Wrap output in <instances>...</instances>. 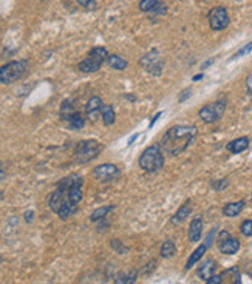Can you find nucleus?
I'll return each mask as SVG.
<instances>
[{"label": "nucleus", "mask_w": 252, "mask_h": 284, "mask_svg": "<svg viewBox=\"0 0 252 284\" xmlns=\"http://www.w3.org/2000/svg\"><path fill=\"white\" fill-rule=\"evenodd\" d=\"M28 70L27 60H11L0 67V82L5 85H11L22 79L23 74Z\"/></svg>", "instance_id": "3"}, {"label": "nucleus", "mask_w": 252, "mask_h": 284, "mask_svg": "<svg viewBox=\"0 0 252 284\" xmlns=\"http://www.w3.org/2000/svg\"><path fill=\"white\" fill-rule=\"evenodd\" d=\"M5 176H6V170H5V165L0 162V183L5 179Z\"/></svg>", "instance_id": "36"}, {"label": "nucleus", "mask_w": 252, "mask_h": 284, "mask_svg": "<svg viewBox=\"0 0 252 284\" xmlns=\"http://www.w3.org/2000/svg\"><path fill=\"white\" fill-rule=\"evenodd\" d=\"M217 246L218 250L224 255H235L240 250V241L234 238L228 230H220L217 238Z\"/></svg>", "instance_id": "9"}, {"label": "nucleus", "mask_w": 252, "mask_h": 284, "mask_svg": "<svg viewBox=\"0 0 252 284\" xmlns=\"http://www.w3.org/2000/svg\"><path fill=\"white\" fill-rule=\"evenodd\" d=\"M138 164H140L141 170H144L146 173H158L164 167V153H162L161 147L156 144L149 145L141 153Z\"/></svg>", "instance_id": "2"}, {"label": "nucleus", "mask_w": 252, "mask_h": 284, "mask_svg": "<svg viewBox=\"0 0 252 284\" xmlns=\"http://www.w3.org/2000/svg\"><path fill=\"white\" fill-rule=\"evenodd\" d=\"M249 144H251V139L248 136H242V138L231 141L229 144L226 145V148H228V151L231 154H238V153H243L245 150H248Z\"/></svg>", "instance_id": "15"}, {"label": "nucleus", "mask_w": 252, "mask_h": 284, "mask_svg": "<svg viewBox=\"0 0 252 284\" xmlns=\"http://www.w3.org/2000/svg\"><path fill=\"white\" fill-rule=\"evenodd\" d=\"M209 249V246H207V244L206 242H203V244H200V246L194 250V253L191 255V256H189V260H187V263H186V270H191L200 260H201V258H203V255L206 253V250Z\"/></svg>", "instance_id": "19"}, {"label": "nucleus", "mask_w": 252, "mask_h": 284, "mask_svg": "<svg viewBox=\"0 0 252 284\" xmlns=\"http://www.w3.org/2000/svg\"><path fill=\"white\" fill-rule=\"evenodd\" d=\"M136 280H138V272L133 269V270H129V272H125V274H119L115 278V283L113 284H135Z\"/></svg>", "instance_id": "23"}, {"label": "nucleus", "mask_w": 252, "mask_h": 284, "mask_svg": "<svg viewBox=\"0 0 252 284\" xmlns=\"http://www.w3.org/2000/svg\"><path fill=\"white\" fill-rule=\"evenodd\" d=\"M102 99H101L99 96H93L88 99L87 102V105H85V114H87V118L88 121H92V122H96L98 118L101 116V111H102Z\"/></svg>", "instance_id": "13"}, {"label": "nucleus", "mask_w": 252, "mask_h": 284, "mask_svg": "<svg viewBox=\"0 0 252 284\" xmlns=\"http://www.w3.org/2000/svg\"><path fill=\"white\" fill-rule=\"evenodd\" d=\"M101 118H102V122L105 127H110L116 122V113H115V108L113 105H104L102 107V111H101Z\"/></svg>", "instance_id": "22"}, {"label": "nucleus", "mask_w": 252, "mask_h": 284, "mask_svg": "<svg viewBox=\"0 0 252 284\" xmlns=\"http://www.w3.org/2000/svg\"><path fill=\"white\" fill-rule=\"evenodd\" d=\"M111 210H115V205H113V204H110V205H102V207L96 209V210L90 215V221H93V223L101 221V219H104Z\"/></svg>", "instance_id": "24"}, {"label": "nucleus", "mask_w": 252, "mask_h": 284, "mask_svg": "<svg viewBox=\"0 0 252 284\" xmlns=\"http://www.w3.org/2000/svg\"><path fill=\"white\" fill-rule=\"evenodd\" d=\"M107 63H108V67L111 70H116V71H124L129 65L127 60H125L124 57H121V56H118V54H108Z\"/></svg>", "instance_id": "20"}, {"label": "nucleus", "mask_w": 252, "mask_h": 284, "mask_svg": "<svg viewBox=\"0 0 252 284\" xmlns=\"http://www.w3.org/2000/svg\"><path fill=\"white\" fill-rule=\"evenodd\" d=\"M213 62H215V59H209V60H206V62L203 63V65H201V70H206L207 67H210V65H212Z\"/></svg>", "instance_id": "38"}, {"label": "nucleus", "mask_w": 252, "mask_h": 284, "mask_svg": "<svg viewBox=\"0 0 252 284\" xmlns=\"http://www.w3.org/2000/svg\"><path fill=\"white\" fill-rule=\"evenodd\" d=\"M203 235V219L200 216L194 218L191 226H189V241L191 242H198Z\"/></svg>", "instance_id": "16"}, {"label": "nucleus", "mask_w": 252, "mask_h": 284, "mask_svg": "<svg viewBox=\"0 0 252 284\" xmlns=\"http://www.w3.org/2000/svg\"><path fill=\"white\" fill-rule=\"evenodd\" d=\"M93 176L99 183H111V181H115L121 176V170L115 164H101L95 167Z\"/></svg>", "instance_id": "11"}, {"label": "nucleus", "mask_w": 252, "mask_h": 284, "mask_svg": "<svg viewBox=\"0 0 252 284\" xmlns=\"http://www.w3.org/2000/svg\"><path fill=\"white\" fill-rule=\"evenodd\" d=\"M252 51V42L251 44H248V45H245L242 49H238L237 53L231 57V60H234V59H238V57H242V56H246V54H249Z\"/></svg>", "instance_id": "30"}, {"label": "nucleus", "mask_w": 252, "mask_h": 284, "mask_svg": "<svg viewBox=\"0 0 252 284\" xmlns=\"http://www.w3.org/2000/svg\"><path fill=\"white\" fill-rule=\"evenodd\" d=\"M140 65L152 76H159L162 73V67H164V62H162L159 51L158 49H150L149 53H146L140 59Z\"/></svg>", "instance_id": "7"}, {"label": "nucleus", "mask_w": 252, "mask_h": 284, "mask_svg": "<svg viewBox=\"0 0 252 284\" xmlns=\"http://www.w3.org/2000/svg\"><path fill=\"white\" fill-rule=\"evenodd\" d=\"M101 150H102V147H101V144L96 139L81 141L76 145V150H74V159L79 164H87L96 159L99 156Z\"/></svg>", "instance_id": "5"}, {"label": "nucleus", "mask_w": 252, "mask_h": 284, "mask_svg": "<svg viewBox=\"0 0 252 284\" xmlns=\"http://www.w3.org/2000/svg\"><path fill=\"white\" fill-rule=\"evenodd\" d=\"M82 186H84V179L79 175H73V179L67 189V196H68V201L73 202L74 205H79V202L82 201Z\"/></svg>", "instance_id": "12"}, {"label": "nucleus", "mask_w": 252, "mask_h": 284, "mask_svg": "<svg viewBox=\"0 0 252 284\" xmlns=\"http://www.w3.org/2000/svg\"><path fill=\"white\" fill-rule=\"evenodd\" d=\"M191 96H192V88H186L184 92L181 93V96L178 97V102H180V104H183V102L187 100Z\"/></svg>", "instance_id": "32"}, {"label": "nucleus", "mask_w": 252, "mask_h": 284, "mask_svg": "<svg viewBox=\"0 0 252 284\" xmlns=\"http://www.w3.org/2000/svg\"><path fill=\"white\" fill-rule=\"evenodd\" d=\"M240 232L245 235V237H252V219H246V221L242 223L240 226Z\"/></svg>", "instance_id": "28"}, {"label": "nucleus", "mask_w": 252, "mask_h": 284, "mask_svg": "<svg viewBox=\"0 0 252 284\" xmlns=\"http://www.w3.org/2000/svg\"><path fill=\"white\" fill-rule=\"evenodd\" d=\"M191 213H192V202L186 201L184 204H181V207L175 212V215L170 219V223L172 224H181L183 221H186L187 216H191Z\"/></svg>", "instance_id": "17"}, {"label": "nucleus", "mask_w": 252, "mask_h": 284, "mask_svg": "<svg viewBox=\"0 0 252 284\" xmlns=\"http://www.w3.org/2000/svg\"><path fill=\"white\" fill-rule=\"evenodd\" d=\"M138 138H140V135H138V133H136V135H133V136H132V138H130V139H129V142H127V145H129V147H130V145H132V144H133V142H135V141H136V139H138Z\"/></svg>", "instance_id": "39"}, {"label": "nucleus", "mask_w": 252, "mask_h": 284, "mask_svg": "<svg viewBox=\"0 0 252 284\" xmlns=\"http://www.w3.org/2000/svg\"><path fill=\"white\" fill-rule=\"evenodd\" d=\"M155 264H156V260H152V261H149V263L146 264V267L143 269V274H144V275H149V274H150V272H152V270H153V269L156 267Z\"/></svg>", "instance_id": "33"}, {"label": "nucleus", "mask_w": 252, "mask_h": 284, "mask_svg": "<svg viewBox=\"0 0 252 284\" xmlns=\"http://www.w3.org/2000/svg\"><path fill=\"white\" fill-rule=\"evenodd\" d=\"M207 19H209V27L210 30L213 31H223L229 27V14H228V9L224 6H215L209 11L207 14Z\"/></svg>", "instance_id": "8"}, {"label": "nucleus", "mask_w": 252, "mask_h": 284, "mask_svg": "<svg viewBox=\"0 0 252 284\" xmlns=\"http://www.w3.org/2000/svg\"><path fill=\"white\" fill-rule=\"evenodd\" d=\"M210 186H212V189H213V190L221 191V190H224L226 187L229 186V181L226 179V178H223V179H218V181H213V183H212Z\"/></svg>", "instance_id": "29"}, {"label": "nucleus", "mask_w": 252, "mask_h": 284, "mask_svg": "<svg viewBox=\"0 0 252 284\" xmlns=\"http://www.w3.org/2000/svg\"><path fill=\"white\" fill-rule=\"evenodd\" d=\"M224 111H226V100L210 102V104L204 105L203 108H200L198 118L204 124H213L223 118Z\"/></svg>", "instance_id": "6"}, {"label": "nucleus", "mask_w": 252, "mask_h": 284, "mask_svg": "<svg viewBox=\"0 0 252 284\" xmlns=\"http://www.w3.org/2000/svg\"><path fill=\"white\" fill-rule=\"evenodd\" d=\"M245 201L242 199V201H235V202H228L223 207V215L226 216V218H235V216H238L242 213V210L245 209Z\"/></svg>", "instance_id": "18"}, {"label": "nucleus", "mask_w": 252, "mask_h": 284, "mask_svg": "<svg viewBox=\"0 0 252 284\" xmlns=\"http://www.w3.org/2000/svg\"><path fill=\"white\" fill-rule=\"evenodd\" d=\"M111 247L115 249L116 252H119V253H125V252H127V247H124L122 242L118 241V239H113V241H111Z\"/></svg>", "instance_id": "31"}, {"label": "nucleus", "mask_w": 252, "mask_h": 284, "mask_svg": "<svg viewBox=\"0 0 252 284\" xmlns=\"http://www.w3.org/2000/svg\"><path fill=\"white\" fill-rule=\"evenodd\" d=\"M203 79V74H195L194 77H192V81H195V82H198V81H201Z\"/></svg>", "instance_id": "41"}, {"label": "nucleus", "mask_w": 252, "mask_h": 284, "mask_svg": "<svg viewBox=\"0 0 252 284\" xmlns=\"http://www.w3.org/2000/svg\"><path fill=\"white\" fill-rule=\"evenodd\" d=\"M68 125H70L71 130H81V128L85 125L84 116H82L79 111H76V113H74V114L71 116V119L68 121Z\"/></svg>", "instance_id": "26"}, {"label": "nucleus", "mask_w": 252, "mask_h": 284, "mask_svg": "<svg viewBox=\"0 0 252 284\" xmlns=\"http://www.w3.org/2000/svg\"><path fill=\"white\" fill-rule=\"evenodd\" d=\"M108 53L104 47H95L90 53L87 54V57L79 62L78 70L82 73H96L98 70H101V67L104 65V62H107Z\"/></svg>", "instance_id": "4"}, {"label": "nucleus", "mask_w": 252, "mask_h": 284, "mask_svg": "<svg viewBox=\"0 0 252 284\" xmlns=\"http://www.w3.org/2000/svg\"><path fill=\"white\" fill-rule=\"evenodd\" d=\"M215 269H217V263L212 260V258H207L206 261L201 263V266L197 270V277L203 281H207L209 278H212L215 275Z\"/></svg>", "instance_id": "14"}, {"label": "nucleus", "mask_w": 252, "mask_h": 284, "mask_svg": "<svg viewBox=\"0 0 252 284\" xmlns=\"http://www.w3.org/2000/svg\"><path fill=\"white\" fill-rule=\"evenodd\" d=\"M158 3H159V0H140V9L144 12L153 11Z\"/></svg>", "instance_id": "27"}, {"label": "nucleus", "mask_w": 252, "mask_h": 284, "mask_svg": "<svg viewBox=\"0 0 252 284\" xmlns=\"http://www.w3.org/2000/svg\"><path fill=\"white\" fill-rule=\"evenodd\" d=\"M161 258H173L176 255V246L175 242L170 241V239H166L164 242L161 244Z\"/></svg>", "instance_id": "25"}, {"label": "nucleus", "mask_w": 252, "mask_h": 284, "mask_svg": "<svg viewBox=\"0 0 252 284\" xmlns=\"http://www.w3.org/2000/svg\"><path fill=\"white\" fill-rule=\"evenodd\" d=\"M76 113V108H74L73 102L70 99H65L64 102L60 104V110H59V114H60V119L68 122L71 119V116Z\"/></svg>", "instance_id": "21"}, {"label": "nucleus", "mask_w": 252, "mask_h": 284, "mask_svg": "<svg viewBox=\"0 0 252 284\" xmlns=\"http://www.w3.org/2000/svg\"><path fill=\"white\" fill-rule=\"evenodd\" d=\"M161 114H162V111H158V113H156V114L153 116V119H152V121H150V125H149V128H152V127L155 125V122H156V121H158V119L161 118Z\"/></svg>", "instance_id": "37"}, {"label": "nucleus", "mask_w": 252, "mask_h": 284, "mask_svg": "<svg viewBox=\"0 0 252 284\" xmlns=\"http://www.w3.org/2000/svg\"><path fill=\"white\" fill-rule=\"evenodd\" d=\"M246 90H248L249 95H252V73L248 76V79H246Z\"/></svg>", "instance_id": "35"}, {"label": "nucleus", "mask_w": 252, "mask_h": 284, "mask_svg": "<svg viewBox=\"0 0 252 284\" xmlns=\"http://www.w3.org/2000/svg\"><path fill=\"white\" fill-rule=\"evenodd\" d=\"M33 216H34V213H33V212H27V213H25V219H27L28 223H30L31 219H33Z\"/></svg>", "instance_id": "40"}, {"label": "nucleus", "mask_w": 252, "mask_h": 284, "mask_svg": "<svg viewBox=\"0 0 252 284\" xmlns=\"http://www.w3.org/2000/svg\"><path fill=\"white\" fill-rule=\"evenodd\" d=\"M198 135V128L195 125H173L159 141V147L162 153L170 156H178L184 150L189 148Z\"/></svg>", "instance_id": "1"}, {"label": "nucleus", "mask_w": 252, "mask_h": 284, "mask_svg": "<svg viewBox=\"0 0 252 284\" xmlns=\"http://www.w3.org/2000/svg\"><path fill=\"white\" fill-rule=\"evenodd\" d=\"M78 3H79L81 6H85V8H95V6H96L95 0H78Z\"/></svg>", "instance_id": "34"}, {"label": "nucleus", "mask_w": 252, "mask_h": 284, "mask_svg": "<svg viewBox=\"0 0 252 284\" xmlns=\"http://www.w3.org/2000/svg\"><path fill=\"white\" fill-rule=\"evenodd\" d=\"M206 284H242V274L237 266L224 269L218 275H213L206 281Z\"/></svg>", "instance_id": "10"}]
</instances>
